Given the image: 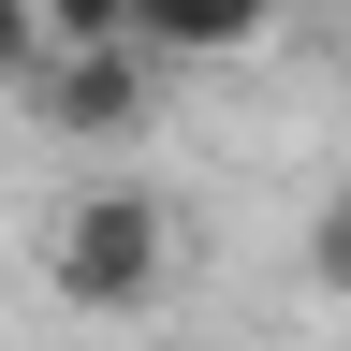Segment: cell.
Masks as SVG:
<instances>
[{
  "label": "cell",
  "mask_w": 351,
  "mask_h": 351,
  "mask_svg": "<svg viewBox=\"0 0 351 351\" xmlns=\"http://www.w3.org/2000/svg\"><path fill=\"white\" fill-rule=\"evenodd\" d=\"M263 29H278V0H132V44L147 59H234Z\"/></svg>",
  "instance_id": "cell-3"
},
{
  "label": "cell",
  "mask_w": 351,
  "mask_h": 351,
  "mask_svg": "<svg viewBox=\"0 0 351 351\" xmlns=\"http://www.w3.org/2000/svg\"><path fill=\"white\" fill-rule=\"evenodd\" d=\"M59 73V15L44 0H0V88H44Z\"/></svg>",
  "instance_id": "cell-4"
},
{
  "label": "cell",
  "mask_w": 351,
  "mask_h": 351,
  "mask_svg": "<svg viewBox=\"0 0 351 351\" xmlns=\"http://www.w3.org/2000/svg\"><path fill=\"white\" fill-rule=\"evenodd\" d=\"M59 15V44H132V0H44Z\"/></svg>",
  "instance_id": "cell-6"
},
{
  "label": "cell",
  "mask_w": 351,
  "mask_h": 351,
  "mask_svg": "<svg viewBox=\"0 0 351 351\" xmlns=\"http://www.w3.org/2000/svg\"><path fill=\"white\" fill-rule=\"evenodd\" d=\"M307 278H322V293H351V191L307 219Z\"/></svg>",
  "instance_id": "cell-5"
},
{
  "label": "cell",
  "mask_w": 351,
  "mask_h": 351,
  "mask_svg": "<svg viewBox=\"0 0 351 351\" xmlns=\"http://www.w3.org/2000/svg\"><path fill=\"white\" fill-rule=\"evenodd\" d=\"M161 263H176V234H161V191H147V176H103V191H73L59 249H44V278H59V307L117 322V307H147V293H161Z\"/></svg>",
  "instance_id": "cell-1"
},
{
  "label": "cell",
  "mask_w": 351,
  "mask_h": 351,
  "mask_svg": "<svg viewBox=\"0 0 351 351\" xmlns=\"http://www.w3.org/2000/svg\"><path fill=\"white\" fill-rule=\"evenodd\" d=\"M29 103H44V132H73V147H147L161 59H147V44H59V73H44Z\"/></svg>",
  "instance_id": "cell-2"
}]
</instances>
